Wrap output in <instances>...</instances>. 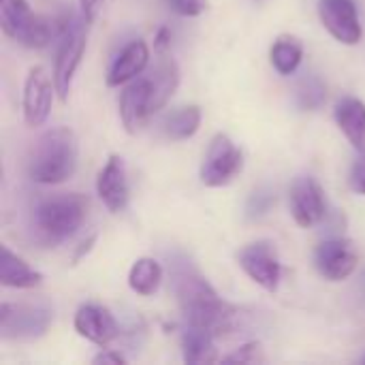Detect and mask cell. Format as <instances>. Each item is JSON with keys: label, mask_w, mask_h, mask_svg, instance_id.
<instances>
[{"label": "cell", "mask_w": 365, "mask_h": 365, "mask_svg": "<svg viewBox=\"0 0 365 365\" xmlns=\"http://www.w3.org/2000/svg\"><path fill=\"white\" fill-rule=\"evenodd\" d=\"M175 297L188 327H201L216 338L231 331L240 317L237 308L225 302L214 287L195 272L175 274Z\"/></svg>", "instance_id": "obj_1"}, {"label": "cell", "mask_w": 365, "mask_h": 365, "mask_svg": "<svg viewBox=\"0 0 365 365\" xmlns=\"http://www.w3.org/2000/svg\"><path fill=\"white\" fill-rule=\"evenodd\" d=\"M79 163V141L73 128L56 126L45 130L28 158V178L43 186L71 180Z\"/></svg>", "instance_id": "obj_2"}, {"label": "cell", "mask_w": 365, "mask_h": 365, "mask_svg": "<svg viewBox=\"0 0 365 365\" xmlns=\"http://www.w3.org/2000/svg\"><path fill=\"white\" fill-rule=\"evenodd\" d=\"M90 201L79 195H53L41 199L32 210V235L43 248H56L71 240L88 218Z\"/></svg>", "instance_id": "obj_3"}, {"label": "cell", "mask_w": 365, "mask_h": 365, "mask_svg": "<svg viewBox=\"0 0 365 365\" xmlns=\"http://www.w3.org/2000/svg\"><path fill=\"white\" fill-rule=\"evenodd\" d=\"M53 321V312L38 304L4 302L0 308V336L6 342H34L43 338Z\"/></svg>", "instance_id": "obj_4"}, {"label": "cell", "mask_w": 365, "mask_h": 365, "mask_svg": "<svg viewBox=\"0 0 365 365\" xmlns=\"http://www.w3.org/2000/svg\"><path fill=\"white\" fill-rule=\"evenodd\" d=\"M88 21L81 19H73L71 26L66 28V32L60 36V45H58V53L53 60V86H56V94L58 98L64 103L71 94L73 88V79L75 73L81 64V58L86 53V45H88Z\"/></svg>", "instance_id": "obj_5"}, {"label": "cell", "mask_w": 365, "mask_h": 365, "mask_svg": "<svg viewBox=\"0 0 365 365\" xmlns=\"http://www.w3.org/2000/svg\"><path fill=\"white\" fill-rule=\"evenodd\" d=\"M244 169V154L235 145V141L225 135L216 133L207 145V152L203 156L199 178L207 188H222L231 184Z\"/></svg>", "instance_id": "obj_6"}, {"label": "cell", "mask_w": 365, "mask_h": 365, "mask_svg": "<svg viewBox=\"0 0 365 365\" xmlns=\"http://www.w3.org/2000/svg\"><path fill=\"white\" fill-rule=\"evenodd\" d=\"M237 263L246 272V276L252 282H257L261 289L269 293L278 291L280 278H282V263H280L274 242L259 240V242L246 244L237 252Z\"/></svg>", "instance_id": "obj_7"}, {"label": "cell", "mask_w": 365, "mask_h": 365, "mask_svg": "<svg viewBox=\"0 0 365 365\" xmlns=\"http://www.w3.org/2000/svg\"><path fill=\"white\" fill-rule=\"evenodd\" d=\"M53 77L45 71V66L36 64L28 71L21 92V113L28 128H38L47 122L53 105Z\"/></svg>", "instance_id": "obj_8"}, {"label": "cell", "mask_w": 365, "mask_h": 365, "mask_svg": "<svg viewBox=\"0 0 365 365\" xmlns=\"http://www.w3.org/2000/svg\"><path fill=\"white\" fill-rule=\"evenodd\" d=\"M319 17L325 30L342 45H357L364 38L355 0H319Z\"/></svg>", "instance_id": "obj_9"}, {"label": "cell", "mask_w": 365, "mask_h": 365, "mask_svg": "<svg viewBox=\"0 0 365 365\" xmlns=\"http://www.w3.org/2000/svg\"><path fill=\"white\" fill-rule=\"evenodd\" d=\"M289 203H291V216L302 229L317 227L327 214L325 190L310 175H302L293 182Z\"/></svg>", "instance_id": "obj_10"}, {"label": "cell", "mask_w": 365, "mask_h": 365, "mask_svg": "<svg viewBox=\"0 0 365 365\" xmlns=\"http://www.w3.org/2000/svg\"><path fill=\"white\" fill-rule=\"evenodd\" d=\"M357 265H359V257L353 244L344 237L325 240L314 250V267L329 282H342L351 278Z\"/></svg>", "instance_id": "obj_11"}, {"label": "cell", "mask_w": 365, "mask_h": 365, "mask_svg": "<svg viewBox=\"0 0 365 365\" xmlns=\"http://www.w3.org/2000/svg\"><path fill=\"white\" fill-rule=\"evenodd\" d=\"M154 115L152 111V81L150 77H137L128 81L120 96V120L128 135H137L143 130L148 120Z\"/></svg>", "instance_id": "obj_12"}, {"label": "cell", "mask_w": 365, "mask_h": 365, "mask_svg": "<svg viewBox=\"0 0 365 365\" xmlns=\"http://www.w3.org/2000/svg\"><path fill=\"white\" fill-rule=\"evenodd\" d=\"M96 195L111 214H122L128 207L130 186L126 165L120 154H111L96 175Z\"/></svg>", "instance_id": "obj_13"}, {"label": "cell", "mask_w": 365, "mask_h": 365, "mask_svg": "<svg viewBox=\"0 0 365 365\" xmlns=\"http://www.w3.org/2000/svg\"><path fill=\"white\" fill-rule=\"evenodd\" d=\"M73 327L81 338L96 346H109L120 336V325L115 317L98 304L79 306L73 319Z\"/></svg>", "instance_id": "obj_14"}, {"label": "cell", "mask_w": 365, "mask_h": 365, "mask_svg": "<svg viewBox=\"0 0 365 365\" xmlns=\"http://www.w3.org/2000/svg\"><path fill=\"white\" fill-rule=\"evenodd\" d=\"M150 62V47L143 38H135L130 43H126L120 53L113 58L109 71H107V77H105V83L109 88H120V86H126L128 81L137 79L145 66Z\"/></svg>", "instance_id": "obj_15"}, {"label": "cell", "mask_w": 365, "mask_h": 365, "mask_svg": "<svg viewBox=\"0 0 365 365\" xmlns=\"http://www.w3.org/2000/svg\"><path fill=\"white\" fill-rule=\"evenodd\" d=\"M334 118L349 143L365 152V103L357 96H344L334 109Z\"/></svg>", "instance_id": "obj_16"}, {"label": "cell", "mask_w": 365, "mask_h": 365, "mask_svg": "<svg viewBox=\"0 0 365 365\" xmlns=\"http://www.w3.org/2000/svg\"><path fill=\"white\" fill-rule=\"evenodd\" d=\"M0 284L6 289H36L43 284V274L32 269L9 246H2L0 257Z\"/></svg>", "instance_id": "obj_17"}, {"label": "cell", "mask_w": 365, "mask_h": 365, "mask_svg": "<svg viewBox=\"0 0 365 365\" xmlns=\"http://www.w3.org/2000/svg\"><path fill=\"white\" fill-rule=\"evenodd\" d=\"M180 77L182 75H180L178 62L171 56L160 53V60H158L156 68L150 75V81H152V111L154 113H158L171 101V96L180 88Z\"/></svg>", "instance_id": "obj_18"}, {"label": "cell", "mask_w": 365, "mask_h": 365, "mask_svg": "<svg viewBox=\"0 0 365 365\" xmlns=\"http://www.w3.org/2000/svg\"><path fill=\"white\" fill-rule=\"evenodd\" d=\"M203 111L199 105H184L175 111H169L160 122V133L169 141H186L197 135L201 128Z\"/></svg>", "instance_id": "obj_19"}, {"label": "cell", "mask_w": 365, "mask_h": 365, "mask_svg": "<svg viewBox=\"0 0 365 365\" xmlns=\"http://www.w3.org/2000/svg\"><path fill=\"white\" fill-rule=\"evenodd\" d=\"M216 336L201 327H186L182 336V357L186 364H214L218 361Z\"/></svg>", "instance_id": "obj_20"}, {"label": "cell", "mask_w": 365, "mask_h": 365, "mask_svg": "<svg viewBox=\"0 0 365 365\" xmlns=\"http://www.w3.org/2000/svg\"><path fill=\"white\" fill-rule=\"evenodd\" d=\"M163 282V267L152 257H141L133 263L128 272V287L141 297H152Z\"/></svg>", "instance_id": "obj_21"}, {"label": "cell", "mask_w": 365, "mask_h": 365, "mask_svg": "<svg viewBox=\"0 0 365 365\" xmlns=\"http://www.w3.org/2000/svg\"><path fill=\"white\" fill-rule=\"evenodd\" d=\"M269 60L280 75L289 77L299 68L304 60V43L293 34H282L274 41L269 49Z\"/></svg>", "instance_id": "obj_22"}, {"label": "cell", "mask_w": 365, "mask_h": 365, "mask_svg": "<svg viewBox=\"0 0 365 365\" xmlns=\"http://www.w3.org/2000/svg\"><path fill=\"white\" fill-rule=\"evenodd\" d=\"M32 9L28 0H0V28L2 34L17 41L19 32L32 17Z\"/></svg>", "instance_id": "obj_23"}, {"label": "cell", "mask_w": 365, "mask_h": 365, "mask_svg": "<svg viewBox=\"0 0 365 365\" xmlns=\"http://www.w3.org/2000/svg\"><path fill=\"white\" fill-rule=\"evenodd\" d=\"M327 103V86L319 75H304L295 86V105L302 111H319Z\"/></svg>", "instance_id": "obj_24"}, {"label": "cell", "mask_w": 365, "mask_h": 365, "mask_svg": "<svg viewBox=\"0 0 365 365\" xmlns=\"http://www.w3.org/2000/svg\"><path fill=\"white\" fill-rule=\"evenodd\" d=\"M274 203H276V195H274V190H269V188H257L250 197H248V201H246V218L248 220H259V218H263V216H267L269 214V210L274 207Z\"/></svg>", "instance_id": "obj_25"}, {"label": "cell", "mask_w": 365, "mask_h": 365, "mask_svg": "<svg viewBox=\"0 0 365 365\" xmlns=\"http://www.w3.org/2000/svg\"><path fill=\"white\" fill-rule=\"evenodd\" d=\"M225 364H265L267 361V355H265V349L261 346V342H246L242 344L235 353L222 357Z\"/></svg>", "instance_id": "obj_26"}, {"label": "cell", "mask_w": 365, "mask_h": 365, "mask_svg": "<svg viewBox=\"0 0 365 365\" xmlns=\"http://www.w3.org/2000/svg\"><path fill=\"white\" fill-rule=\"evenodd\" d=\"M169 6L182 17H197L207 9V0H169Z\"/></svg>", "instance_id": "obj_27"}, {"label": "cell", "mask_w": 365, "mask_h": 365, "mask_svg": "<svg viewBox=\"0 0 365 365\" xmlns=\"http://www.w3.org/2000/svg\"><path fill=\"white\" fill-rule=\"evenodd\" d=\"M349 184L357 195H365V154L353 165L349 173Z\"/></svg>", "instance_id": "obj_28"}, {"label": "cell", "mask_w": 365, "mask_h": 365, "mask_svg": "<svg viewBox=\"0 0 365 365\" xmlns=\"http://www.w3.org/2000/svg\"><path fill=\"white\" fill-rule=\"evenodd\" d=\"M103 2H105V0H79L81 17H83L90 26L98 19L101 9H103Z\"/></svg>", "instance_id": "obj_29"}, {"label": "cell", "mask_w": 365, "mask_h": 365, "mask_svg": "<svg viewBox=\"0 0 365 365\" xmlns=\"http://www.w3.org/2000/svg\"><path fill=\"white\" fill-rule=\"evenodd\" d=\"M92 364H103V365H124L126 364V357L120 353V351H103V353H98L94 359H92Z\"/></svg>", "instance_id": "obj_30"}, {"label": "cell", "mask_w": 365, "mask_h": 365, "mask_svg": "<svg viewBox=\"0 0 365 365\" xmlns=\"http://www.w3.org/2000/svg\"><path fill=\"white\" fill-rule=\"evenodd\" d=\"M169 47H171V28L163 26V28H158V32L154 36V49L158 53H165Z\"/></svg>", "instance_id": "obj_31"}, {"label": "cell", "mask_w": 365, "mask_h": 365, "mask_svg": "<svg viewBox=\"0 0 365 365\" xmlns=\"http://www.w3.org/2000/svg\"><path fill=\"white\" fill-rule=\"evenodd\" d=\"M96 240H98L96 235H90L86 242H81V244H79V248H77V250H75V255H73V265H77V263H79V261H81L86 255H90V250L94 248Z\"/></svg>", "instance_id": "obj_32"}, {"label": "cell", "mask_w": 365, "mask_h": 365, "mask_svg": "<svg viewBox=\"0 0 365 365\" xmlns=\"http://www.w3.org/2000/svg\"><path fill=\"white\" fill-rule=\"evenodd\" d=\"M359 287H361V291H364V295H365V272H364V278H361V282H359Z\"/></svg>", "instance_id": "obj_33"}, {"label": "cell", "mask_w": 365, "mask_h": 365, "mask_svg": "<svg viewBox=\"0 0 365 365\" xmlns=\"http://www.w3.org/2000/svg\"><path fill=\"white\" fill-rule=\"evenodd\" d=\"M361 364H365V355H364V357H361Z\"/></svg>", "instance_id": "obj_34"}]
</instances>
